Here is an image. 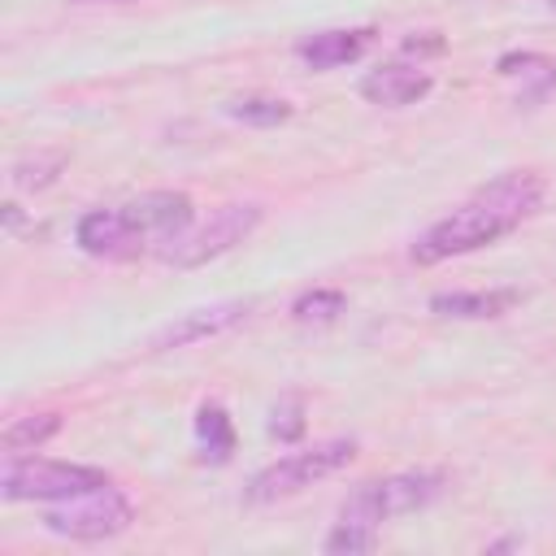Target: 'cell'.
Here are the masks:
<instances>
[{"label": "cell", "instance_id": "cell-1", "mask_svg": "<svg viewBox=\"0 0 556 556\" xmlns=\"http://www.w3.org/2000/svg\"><path fill=\"white\" fill-rule=\"evenodd\" d=\"M539 195H543V182L526 169L495 178L473 200H465L460 208L439 217L426 235H417L413 261L417 265H439V261H452V256H465V252H478V248L504 239L508 230H517L539 208Z\"/></svg>", "mask_w": 556, "mask_h": 556}, {"label": "cell", "instance_id": "cell-2", "mask_svg": "<svg viewBox=\"0 0 556 556\" xmlns=\"http://www.w3.org/2000/svg\"><path fill=\"white\" fill-rule=\"evenodd\" d=\"M443 491H447V478H443L439 469H404V473H387V478L361 482V486L343 500L339 521H365V526H378V521H387V517L417 513V508L434 504Z\"/></svg>", "mask_w": 556, "mask_h": 556}, {"label": "cell", "instance_id": "cell-3", "mask_svg": "<svg viewBox=\"0 0 556 556\" xmlns=\"http://www.w3.org/2000/svg\"><path fill=\"white\" fill-rule=\"evenodd\" d=\"M356 456V439H321L304 452H291V456H278L274 465H265L261 473H252L248 482V504H274V500H287L330 473H339L343 465H352Z\"/></svg>", "mask_w": 556, "mask_h": 556}, {"label": "cell", "instance_id": "cell-4", "mask_svg": "<svg viewBox=\"0 0 556 556\" xmlns=\"http://www.w3.org/2000/svg\"><path fill=\"white\" fill-rule=\"evenodd\" d=\"M100 486H109V473L96 465H74V460L9 456L0 469V495L4 500H74V495H87Z\"/></svg>", "mask_w": 556, "mask_h": 556}, {"label": "cell", "instance_id": "cell-5", "mask_svg": "<svg viewBox=\"0 0 556 556\" xmlns=\"http://www.w3.org/2000/svg\"><path fill=\"white\" fill-rule=\"evenodd\" d=\"M130 521H135V504L113 486H100V491H87V495H74V500H56V508L43 513L48 534L78 539V543L113 539V534L130 530Z\"/></svg>", "mask_w": 556, "mask_h": 556}, {"label": "cell", "instance_id": "cell-6", "mask_svg": "<svg viewBox=\"0 0 556 556\" xmlns=\"http://www.w3.org/2000/svg\"><path fill=\"white\" fill-rule=\"evenodd\" d=\"M261 226V204L243 200V204H222L204 226H191L182 239H174L161 261L174 265V269H195V265H208L217 261L222 252H230L235 243H243L252 230Z\"/></svg>", "mask_w": 556, "mask_h": 556}, {"label": "cell", "instance_id": "cell-7", "mask_svg": "<svg viewBox=\"0 0 556 556\" xmlns=\"http://www.w3.org/2000/svg\"><path fill=\"white\" fill-rule=\"evenodd\" d=\"M126 213H130L135 230L143 235V243H148V248H161V252H165L174 239H182V235L191 230V222H195L191 195H182V191H148V195L130 200Z\"/></svg>", "mask_w": 556, "mask_h": 556}, {"label": "cell", "instance_id": "cell-8", "mask_svg": "<svg viewBox=\"0 0 556 556\" xmlns=\"http://www.w3.org/2000/svg\"><path fill=\"white\" fill-rule=\"evenodd\" d=\"M74 239H78V248L87 256H100V261H130V256L148 252V243L135 230L126 208H91V213H83L78 226H74Z\"/></svg>", "mask_w": 556, "mask_h": 556}, {"label": "cell", "instance_id": "cell-9", "mask_svg": "<svg viewBox=\"0 0 556 556\" xmlns=\"http://www.w3.org/2000/svg\"><path fill=\"white\" fill-rule=\"evenodd\" d=\"M248 300H222V304H204V308H191L182 317H174L165 330H156L152 348L156 352H169V348H187V343H200V339H213L230 326H239L248 317Z\"/></svg>", "mask_w": 556, "mask_h": 556}, {"label": "cell", "instance_id": "cell-10", "mask_svg": "<svg viewBox=\"0 0 556 556\" xmlns=\"http://www.w3.org/2000/svg\"><path fill=\"white\" fill-rule=\"evenodd\" d=\"M434 87V74L421 70V65H404V61H391V65H378L361 78V96L369 104H382V109H404V104H417L426 100Z\"/></svg>", "mask_w": 556, "mask_h": 556}, {"label": "cell", "instance_id": "cell-11", "mask_svg": "<svg viewBox=\"0 0 556 556\" xmlns=\"http://www.w3.org/2000/svg\"><path fill=\"white\" fill-rule=\"evenodd\" d=\"M374 43V26H343V30H317L308 39L295 43V56L308 65V70H339V65H352L369 52Z\"/></svg>", "mask_w": 556, "mask_h": 556}, {"label": "cell", "instance_id": "cell-12", "mask_svg": "<svg viewBox=\"0 0 556 556\" xmlns=\"http://www.w3.org/2000/svg\"><path fill=\"white\" fill-rule=\"evenodd\" d=\"M517 300H521V291H513V287H500V291H439V295H430V313L456 317V321H486V317L508 313Z\"/></svg>", "mask_w": 556, "mask_h": 556}, {"label": "cell", "instance_id": "cell-13", "mask_svg": "<svg viewBox=\"0 0 556 556\" xmlns=\"http://www.w3.org/2000/svg\"><path fill=\"white\" fill-rule=\"evenodd\" d=\"M195 443H200V456L204 460H213V465L230 460V452H235V426H230V413L222 404L208 400V404L195 408Z\"/></svg>", "mask_w": 556, "mask_h": 556}, {"label": "cell", "instance_id": "cell-14", "mask_svg": "<svg viewBox=\"0 0 556 556\" xmlns=\"http://www.w3.org/2000/svg\"><path fill=\"white\" fill-rule=\"evenodd\" d=\"M56 430H61V413H26V417H13V421L4 426L0 447H4L9 456H17V452H35V447H43Z\"/></svg>", "mask_w": 556, "mask_h": 556}, {"label": "cell", "instance_id": "cell-15", "mask_svg": "<svg viewBox=\"0 0 556 556\" xmlns=\"http://www.w3.org/2000/svg\"><path fill=\"white\" fill-rule=\"evenodd\" d=\"M291 104L282 96H235L226 100V117L243 122V126H282L291 122Z\"/></svg>", "mask_w": 556, "mask_h": 556}, {"label": "cell", "instance_id": "cell-16", "mask_svg": "<svg viewBox=\"0 0 556 556\" xmlns=\"http://www.w3.org/2000/svg\"><path fill=\"white\" fill-rule=\"evenodd\" d=\"M343 308H348V295H343V291H334V287H313V291H304V295L291 304V317L304 321V326H326V321H334Z\"/></svg>", "mask_w": 556, "mask_h": 556}, {"label": "cell", "instance_id": "cell-17", "mask_svg": "<svg viewBox=\"0 0 556 556\" xmlns=\"http://www.w3.org/2000/svg\"><path fill=\"white\" fill-rule=\"evenodd\" d=\"M61 165H65L61 152H35V156H22V161L13 165V187H22V191H39V187L56 182Z\"/></svg>", "mask_w": 556, "mask_h": 556}, {"label": "cell", "instance_id": "cell-18", "mask_svg": "<svg viewBox=\"0 0 556 556\" xmlns=\"http://www.w3.org/2000/svg\"><path fill=\"white\" fill-rule=\"evenodd\" d=\"M378 543V526H365V521H334V530L326 534V552L330 556H356V552H374Z\"/></svg>", "mask_w": 556, "mask_h": 556}, {"label": "cell", "instance_id": "cell-19", "mask_svg": "<svg viewBox=\"0 0 556 556\" xmlns=\"http://www.w3.org/2000/svg\"><path fill=\"white\" fill-rule=\"evenodd\" d=\"M269 434H274L278 443H295V439L304 434V400H300V395H287V400L274 404V413H269Z\"/></svg>", "mask_w": 556, "mask_h": 556}, {"label": "cell", "instance_id": "cell-20", "mask_svg": "<svg viewBox=\"0 0 556 556\" xmlns=\"http://www.w3.org/2000/svg\"><path fill=\"white\" fill-rule=\"evenodd\" d=\"M534 78L521 87V96H517V104L526 100V104H539V100H552L556 96V61H543L539 70H530Z\"/></svg>", "mask_w": 556, "mask_h": 556}, {"label": "cell", "instance_id": "cell-21", "mask_svg": "<svg viewBox=\"0 0 556 556\" xmlns=\"http://www.w3.org/2000/svg\"><path fill=\"white\" fill-rule=\"evenodd\" d=\"M404 52H443V39H408Z\"/></svg>", "mask_w": 556, "mask_h": 556}, {"label": "cell", "instance_id": "cell-22", "mask_svg": "<svg viewBox=\"0 0 556 556\" xmlns=\"http://www.w3.org/2000/svg\"><path fill=\"white\" fill-rule=\"evenodd\" d=\"M552 9H556V0H552Z\"/></svg>", "mask_w": 556, "mask_h": 556}]
</instances>
